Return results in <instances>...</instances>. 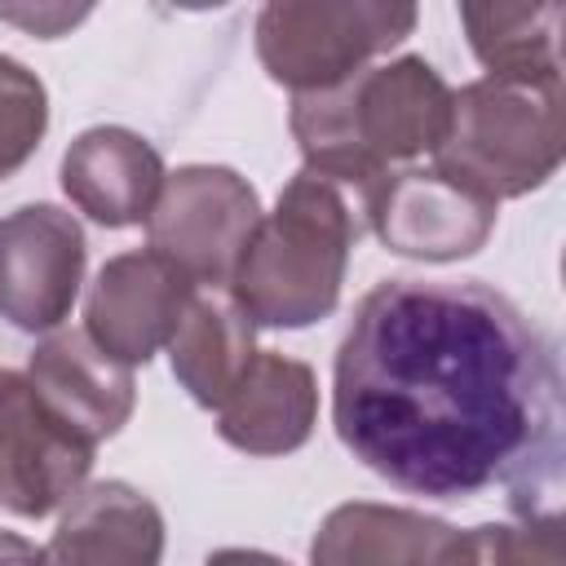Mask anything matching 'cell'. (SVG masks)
I'll list each match as a JSON object with an SVG mask.
<instances>
[{
	"label": "cell",
	"mask_w": 566,
	"mask_h": 566,
	"mask_svg": "<svg viewBox=\"0 0 566 566\" xmlns=\"http://www.w3.org/2000/svg\"><path fill=\"white\" fill-rule=\"evenodd\" d=\"M332 424L354 460L411 495L469 500L500 482L522 513L557 482V358L482 279H380L340 336Z\"/></svg>",
	"instance_id": "obj_1"
},
{
	"label": "cell",
	"mask_w": 566,
	"mask_h": 566,
	"mask_svg": "<svg viewBox=\"0 0 566 566\" xmlns=\"http://www.w3.org/2000/svg\"><path fill=\"white\" fill-rule=\"evenodd\" d=\"M455 88L416 53L363 66L345 84L292 97V137L310 172L371 199L416 155H433L451 124Z\"/></svg>",
	"instance_id": "obj_2"
},
{
	"label": "cell",
	"mask_w": 566,
	"mask_h": 566,
	"mask_svg": "<svg viewBox=\"0 0 566 566\" xmlns=\"http://www.w3.org/2000/svg\"><path fill=\"white\" fill-rule=\"evenodd\" d=\"M363 234V195L301 168L243 243L226 283L230 301L252 327H310L340 305L349 252Z\"/></svg>",
	"instance_id": "obj_3"
},
{
	"label": "cell",
	"mask_w": 566,
	"mask_h": 566,
	"mask_svg": "<svg viewBox=\"0 0 566 566\" xmlns=\"http://www.w3.org/2000/svg\"><path fill=\"white\" fill-rule=\"evenodd\" d=\"M562 164V84L473 80L451 97L433 168L495 208L539 190Z\"/></svg>",
	"instance_id": "obj_4"
},
{
	"label": "cell",
	"mask_w": 566,
	"mask_h": 566,
	"mask_svg": "<svg viewBox=\"0 0 566 566\" xmlns=\"http://www.w3.org/2000/svg\"><path fill=\"white\" fill-rule=\"evenodd\" d=\"M416 4L380 0H274L256 18V57L265 75L296 93L345 84L416 31Z\"/></svg>",
	"instance_id": "obj_5"
},
{
	"label": "cell",
	"mask_w": 566,
	"mask_h": 566,
	"mask_svg": "<svg viewBox=\"0 0 566 566\" xmlns=\"http://www.w3.org/2000/svg\"><path fill=\"white\" fill-rule=\"evenodd\" d=\"M261 221V195L226 164H186L164 177L146 217V248L172 261L190 283L221 287Z\"/></svg>",
	"instance_id": "obj_6"
},
{
	"label": "cell",
	"mask_w": 566,
	"mask_h": 566,
	"mask_svg": "<svg viewBox=\"0 0 566 566\" xmlns=\"http://www.w3.org/2000/svg\"><path fill=\"white\" fill-rule=\"evenodd\" d=\"M88 265L84 226L57 203H22L0 217V318L18 332H53L71 318Z\"/></svg>",
	"instance_id": "obj_7"
},
{
	"label": "cell",
	"mask_w": 566,
	"mask_h": 566,
	"mask_svg": "<svg viewBox=\"0 0 566 566\" xmlns=\"http://www.w3.org/2000/svg\"><path fill=\"white\" fill-rule=\"evenodd\" d=\"M88 473L93 447L35 402L22 371L0 367V509L49 517L88 486Z\"/></svg>",
	"instance_id": "obj_8"
},
{
	"label": "cell",
	"mask_w": 566,
	"mask_h": 566,
	"mask_svg": "<svg viewBox=\"0 0 566 566\" xmlns=\"http://www.w3.org/2000/svg\"><path fill=\"white\" fill-rule=\"evenodd\" d=\"M500 208L438 168L389 172L367 199V230L411 261H460L486 248Z\"/></svg>",
	"instance_id": "obj_9"
},
{
	"label": "cell",
	"mask_w": 566,
	"mask_h": 566,
	"mask_svg": "<svg viewBox=\"0 0 566 566\" xmlns=\"http://www.w3.org/2000/svg\"><path fill=\"white\" fill-rule=\"evenodd\" d=\"M195 292L199 283H190L159 252H119L97 270L84 296V332L115 363L146 367L172 340Z\"/></svg>",
	"instance_id": "obj_10"
},
{
	"label": "cell",
	"mask_w": 566,
	"mask_h": 566,
	"mask_svg": "<svg viewBox=\"0 0 566 566\" xmlns=\"http://www.w3.org/2000/svg\"><path fill=\"white\" fill-rule=\"evenodd\" d=\"M22 376L35 402L88 447L115 438L137 407L133 367L102 354L84 327H57L44 336Z\"/></svg>",
	"instance_id": "obj_11"
},
{
	"label": "cell",
	"mask_w": 566,
	"mask_h": 566,
	"mask_svg": "<svg viewBox=\"0 0 566 566\" xmlns=\"http://www.w3.org/2000/svg\"><path fill=\"white\" fill-rule=\"evenodd\" d=\"M159 150L119 124L84 128L62 155V190L66 199L97 226L124 230L142 226L164 190Z\"/></svg>",
	"instance_id": "obj_12"
},
{
	"label": "cell",
	"mask_w": 566,
	"mask_h": 566,
	"mask_svg": "<svg viewBox=\"0 0 566 566\" xmlns=\"http://www.w3.org/2000/svg\"><path fill=\"white\" fill-rule=\"evenodd\" d=\"M164 513L133 482H88L57 517L44 566H159Z\"/></svg>",
	"instance_id": "obj_13"
},
{
	"label": "cell",
	"mask_w": 566,
	"mask_h": 566,
	"mask_svg": "<svg viewBox=\"0 0 566 566\" xmlns=\"http://www.w3.org/2000/svg\"><path fill=\"white\" fill-rule=\"evenodd\" d=\"M318 424V380L314 367L256 349L234 394L217 407V433L243 455H287L310 442Z\"/></svg>",
	"instance_id": "obj_14"
},
{
	"label": "cell",
	"mask_w": 566,
	"mask_h": 566,
	"mask_svg": "<svg viewBox=\"0 0 566 566\" xmlns=\"http://www.w3.org/2000/svg\"><path fill=\"white\" fill-rule=\"evenodd\" d=\"M310 566H460V531L398 504H336L314 539Z\"/></svg>",
	"instance_id": "obj_15"
},
{
	"label": "cell",
	"mask_w": 566,
	"mask_h": 566,
	"mask_svg": "<svg viewBox=\"0 0 566 566\" xmlns=\"http://www.w3.org/2000/svg\"><path fill=\"white\" fill-rule=\"evenodd\" d=\"M177 385L208 411H217L234 385L243 380L248 363L256 358V327L230 301V292L199 287L168 340Z\"/></svg>",
	"instance_id": "obj_16"
},
{
	"label": "cell",
	"mask_w": 566,
	"mask_h": 566,
	"mask_svg": "<svg viewBox=\"0 0 566 566\" xmlns=\"http://www.w3.org/2000/svg\"><path fill=\"white\" fill-rule=\"evenodd\" d=\"M473 57L486 80L504 84H562V22L557 0L531 4H460Z\"/></svg>",
	"instance_id": "obj_17"
},
{
	"label": "cell",
	"mask_w": 566,
	"mask_h": 566,
	"mask_svg": "<svg viewBox=\"0 0 566 566\" xmlns=\"http://www.w3.org/2000/svg\"><path fill=\"white\" fill-rule=\"evenodd\" d=\"M460 566H566L562 517L526 513L522 522H482L460 531Z\"/></svg>",
	"instance_id": "obj_18"
},
{
	"label": "cell",
	"mask_w": 566,
	"mask_h": 566,
	"mask_svg": "<svg viewBox=\"0 0 566 566\" xmlns=\"http://www.w3.org/2000/svg\"><path fill=\"white\" fill-rule=\"evenodd\" d=\"M49 133L44 80L18 57L0 53V181L13 177Z\"/></svg>",
	"instance_id": "obj_19"
},
{
	"label": "cell",
	"mask_w": 566,
	"mask_h": 566,
	"mask_svg": "<svg viewBox=\"0 0 566 566\" xmlns=\"http://www.w3.org/2000/svg\"><path fill=\"white\" fill-rule=\"evenodd\" d=\"M84 13H88V9H4V4H0V18H4V22H18V27L44 35V40L62 35V27H75Z\"/></svg>",
	"instance_id": "obj_20"
},
{
	"label": "cell",
	"mask_w": 566,
	"mask_h": 566,
	"mask_svg": "<svg viewBox=\"0 0 566 566\" xmlns=\"http://www.w3.org/2000/svg\"><path fill=\"white\" fill-rule=\"evenodd\" d=\"M0 566H44V548L18 531H0Z\"/></svg>",
	"instance_id": "obj_21"
},
{
	"label": "cell",
	"mask_w": 566,
	"mask_h": 566,
	"mask_svg": "<svg viewBox=\"0 0 566 566\" xmlns=\"http://www.w3.org/2000/svg\"><path fill=\"white\" fill-rule=\"evenodd\" d=\"M203 566H292V562H283L265 548H217V553H208Z\"/></svg>",
	"instance_id": "obj_22"
}]
</instances>
